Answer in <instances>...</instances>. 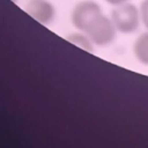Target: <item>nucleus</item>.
Here are the masks:
<instances>
[{
	"label": "nucleus",
	"mask_w": 148,
	"mask_h": 148,
	"mask_svg": "<svg viewBox=\"0 0 148 148\" xmlns=\"http://www.w3.org/2000/svg\"><path fill=\"white\" fill-rule=\"evenodd\" d=\"M111 20L117 31L121 34H132L139 29L141 21L140 10L135 5L125 2L114 6L111 12Z\"/></svg>",
	"instance_id": "1"
},
{
	"label": "nucleus",
	"mask_w": 148,
	"mask_h": 148,
	"mask_svg": "<svg viewBox=\"0 0 148 148\" xmlns=\"http://www.w3.org/2000/svg\"><path fill=\"white\" fill-rule=\"evenodd\" d=\"M116 27L111 18L103 13L98 15L87 28L84 34L90 38L92 44L98 46H105L113 42L116 37Z\"/></svg>",
	"instance_id": "2"
},
{
	"label": "nucleus",
	"mask_w": 148,
	"mask_h": 148,
	"mask_svg": "<svg viewBox=\"0 0 148 148\" xmlns=\"http://www.w3.org/2000/svg\"><path fill=\"white\" fill-rule=\"evenodd\" d=\"M102 14L101 6L92 0H84L76 3L72 10L71 20L73 25L80 31H86L89 24Z\"/></svg>",
	"instance_id": "3"
},
{
	"label": "nucleus",
	"mask_w": 148,
	"mask_h": 148,
	"mask_svg": "<svg viewBox=\"0 0 148 148\" xmlns=\"http://www.w3.org/2000/svg\"><path fill=\"white\" fill-rule=\"evenodd\" d=\"M24 9L42 24H49L56 16V9L49 0H30Z\"/></svg>",
	"instance_id": "4"
},
{
	"label": "nucleus",
	"mask_w": 148,
	"mask_h": 148,
	"mask_svg": "<svg viewBox=\"0 0 148 148\" xmlns=\"http://www.w3.org/2000/svg\"><path fill=\"white\" fill-rule=\"evenodd\" d=\"M133 50L136 59L148 66V32H143L136 38Z\"/></svg>",
	"instance_id": "5"
},
{
	"label": "nucleus",
	"mask_w": 148,
	"mask_h": 148,
	"mask_svg": "<svg viewBox=\"0 0 148 148\" xmlns=\"http://www.w3.org/2000/svg\"><path fill=\"white\" fill-rule=\"evenodd\" d=\"M67 39L69 42H72L73 44L77 45L79 47L91 52L92 51V42L90 40V38L87 35H82V34H72L67 37Z\"/></svg>",
	"instance_id": "6"
},
{
	"label": "nucleus",
	"mask_w": 148,
	"mask_h": 148,
	"mask_svg": "<svg viewBox=\"0 0 148 148\" xmlns=\"http://www.w3.org/2000/svg\"><path fill=\"white\" fill-rule=\"evenodd\" d=\"M140 16L143 25L148 29V0H143L140 5Z\"/></svg>",
	"instance_id": "7"
},
{
	"label": "nucleus",
	"mask_w": 148,
	"mask_h": 148,
	"mask_svg": "<svg viewBox=\"0 0 148 148\" xmlns=\"http://www.w3.org/2000/svg\"><path fill=\"white\" fill-rule=\"evenodd\" d=\"M108 3L112 5V6H118V5H121V3H125L127 2L128 0H105Z\"/></svg>",
	"instance_id": "8"
},
{
	"label": "nucleus",
	"mask_w": 148,
	"mask_h": 148,
	"mask_svg": "<svg viewBox=\"0 0 148 148\" xmlns=\"http://www.w3.org/2000/svg\"><path fill=\"white\" fill-rule=\"evenodd\" d=\"M12 1H14V2H16V0H12Z\"/></svg>",
	"instance_id": "9"
}]
</instances>
